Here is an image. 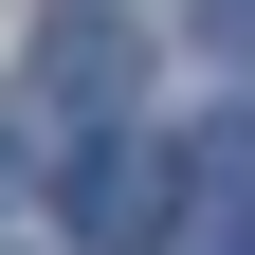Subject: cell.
I'll return each mask as SVG.
<instances>
[{
	"label": "cell",
	"mask_w": 255,
	"mask_h": 255,
	"mask_svg": "<svg viewBox=\"0 0 255 255\" xmlns=\"http://www.w3.org/2000/svg\"><path fill=\"white\" fill-rule=\"evenodd\" d=\"M164 219H182V164L146 146V128H91V146H73V237L91 255H146Z\"/></svg>",
	"instance_id": "1"
},
{
	"label": "cell",
	"mask_w": 255,
	"mask_h": 255,
	"mask_svg": "<svg viewBox=\"0 0 255 255\" xmlns=\"http://www.w3.org/2000/svg\"><path fill=\"white\" fill-rule=\"evenodd\" d=\"M128 91H146V55H128V18H55L37 37V110H73V128H128Z\"/></svg>",
	"instance_id": "2"
},
{
	"label": "cell",
	"mask_w": 255,
	"mask_h": 255,
	"mask_svg": "<svg viewBox=\"0 0 255 255\" xmlns=\"http://www.w3.org/2000/svg\"><path fill=\"white\" fill-rule=\"evenodd\" d=\"M201 55H237V73H255V0H201Z\"/></svg>",
	"instance_id": "3"
}]
</instances>
